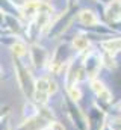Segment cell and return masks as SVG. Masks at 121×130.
<instances>
[{
  "label": "cell",
  "instance_id": "6da1fadb",
  "mask_svg": "<svg viewBox=\"0 0 121 130\" xmlns=\"http://www.w3.org/2000/svg\"><path fill=\"white\" fill-rule=\"evenodd\" d=\"M15 65H17V80H18V85H20L21 91L24 92L26 97H32L35 94V85H36V82H33L29 70L23 64H20L18 59L15 61Z\"/></svg>",
  "mask_w": 121,
  "mask_h": 130
},
{
  "label": "cell",
  "instance_id": "7a4b0ae2",
  "mask_svg": "<svg viewBox=\"0 0 121 130\" xmlns=\"http://www.w3.org/2000/svg\"><path fill=\"white\" fill-rule=\"evenodd\" d=\"M56 92V83L49 79V77H41L39 80H36V85H35V94L33 97L35 100L39 103V104H44L47 101V98L50 94Z\"/></svg>",
  "mask_w": 121,
  "mask_h": 130
},
{
  "label": "cell",
  "instance_id": "3957f363",
  "mask_svg": "<svg viewBox=\"0 0 121 130\" xmlns=\"http://www.w3.org/2000/svg\"><path fill=\"white\" fill-rule=\"evenodd\" d=\"M85 67H86V76L89 77L91 80H94L95 74L98 73V70L101 67V58L97 56L95 53H91L89 56H88V59H86Z\"/></svg>",
  "mask_w": 121,
  "mask_h": 130
},
{
  "label": "cell",
  "instance_id": "277c9868",
  "mask_svg": "<svg viewBox=\"0 0 121 130\" xmlns=\"http://www.w3.org/2000/svg\"><path fill=\"white\" fill-rule=\"evenodd\" d=\"M44 123L46 121L41 115H33V117H29L23 124H20L17 130H39L44 126Z\"/></svg>",
  "mask_w": 121,
  "mask_h": 130
},
{
  "label": "cell",
  "instance_id": "5b68a950",
  "mask_svg": "<svg viewBox=\"0 0 121 130\" xmlns=\"http://www.w3.org/2000/svg\"><path fill=\"white\" fill-rule=\"evenodd\" d=\"M79 20H80V23L85 24V26H97V24H98V20H97L95 14L91 12V11H86V9L80 11Z\"/></svg>",
  "mask_w": 121,
  "mask_h": 130
},
{
  "label": "cell",
  "instance_id": "8992f818",
  "mask_svg": "<svg viewBox=\"0 0 121 130\" xmlns=\"http://www.w3.org/2000/svg\"><path fill=\"white\" fill-rule=\"evenodd\" d=\"M108 17L112 18V20H118L121 17V2L118 0H114L108 9Z\"/></svg>",
  "mask_w": 121,
  "mask_h": 130
},
{
  "label": "cell",
  "instance_id": "52a82bcc",
  "mask_svg": "<svg viewBox=\"0 0 121 130\" xmlns=\"http://www.w3.org/2000/svg\"><path fill=\"white\" fill-rule=\"evenodd\" d=\"M32 61L35 62L36 67H41L46 61V52L42 48H38V47H33L32 50Z\"/></svg>",
  "mask_w": 121,
  "mask_h": 130
},
{
  "label": "cell",
  "instance_id": "ba28073f",
  "mask_svg": "<svg viewBox=\"0 0 121 130\" xmlns=\"http://www.w3.org/2000/svg\"><path fill=\"white\" fill-rule=\"evenodd\" d=\"M73 47H74V50H77V52H85L88 47H89V41L85 38V36H76L74 39H73Z\"/></svg>",
  "mask_w": 121,
  "mask_h": 130
},
{
  "label": "cell",
  "instance_id": "9c48e42d",
  "mask_svg": "<svg viewBox=\"0 0 121 130\" xmlns=\"http://www.w3.org/2000/svg\"><path fill=\"white\" fill-rule=\"evenodd\" d=\"M12 55H14L15 58L24 56V55H26V47H24V44H23V42H15V44L12 45Z\"/></svg>",
  "mask_w": 121,
  "mask_h": 130
},
{
  "label": "cell",
  "instance_id": "30bf717a",
  "mask_svg": "<svg viewBox=\"0 0 121 130\" xmlns=\"http://www.w3.org/2000/svg\"><path fill=\"white\" fill-rule=\"evenodd\" d=\"M91 89H92L97 95H100L103 91H106V86L103 85V82H100V80L94 79V80H91Z\"/></svg>",
  "mask_w": 121,
  "mask_h": 130
},
{
  "label": "cell",
  "instance_id": "8fae6325",
  "mask_svg": "<svg viewBox=\"0 0 121 130\" xmlns=\"http://www.w3.org/2000/svg\"><path fill=\"white\" fill-rule=\"evenodd\" d=\"M68 95H70V98H71L73 101H79V100L82 98V91H80L77 86H73V88L68 89Z\"/></svg>",
  "mask_w": 121,
  "mask_h": 130
},
{
  "label": "cell",
  "instance_id": "7c38bea8",
  "mask_svg": "<svg viewBox=\"0 0 121 130\" xmlns=\"http://www.w3.org/2000/svg\"><path fill=\"white\" fill-rule=\"evenodd\" d=\"M109 127H111L112 130H121V120L120 118H112Z\"/></svg>",
  "mask_w": 121,
  "mask_h": 130
},
{
  "label": "cell",
  "instance_id": "4fadbf2b",
  "mask_svg": "<svg viewBox=\"0 0 121 130\" xmlns=\"http://www.w3.org/2000/svg\"><path fill=\"white\" fill-rule=\"evenodd\" d=\"M49 130H64V126L60 123H50L49 124Z\"/></svg>",
  "mask_w": 121,
  "mask_h": 130
},
{
  "label": "cell",
  "instance_id": "5bb4252c",
  "mask_svg": "<svg viewBox=\"0 0 121 130\" xmlns=\"http://www.w3.org/2000/svg\"><path fill=\"white\" fill-rule=\"evenodd\" d=\"M11 2H14L15 5H18V6H23V5H26L27 3V0H11Z\"/></svg>",
  "mask_w": 121,
  "mask_h": 130
},
{
  "label": "cell",
  "instance_id": "9a60e30c",
  "mask_svg": "<svg viewBox=\"0 0 121 130\" xmlns=\"http://www.w3.org/2000/svg\"><path fill=\"white\" fill-rule=\"evenodd\" d=\"M101 130H112V129L109 127V124H103V127H101Z\"/></svg>",
  "mask_w": 121,
  "mask_h": 130
},
{
  "label": "cell",
  "instance_id": "2e32d148",
  "mask_svg": "<svg viewBox=\"0 0 121 130\" xmlns=\"http://www.w3.org/2000/svg\"><path fill=\"white\" fill-rule=\"evenodd\" d=\"M118 110L121 112V100H120V103H118Z\"/></svg>",
  "mask_w": 121,
  "mask_h": 130
},
{
  "label": "cell",
  "instance_id": "e0dca14e",
  "mask_svg": "<svg viewBox=\"0 0 121 130\" xmlns=\"http://www.w3.org/2000/svg\"><path fill=\"white\" fill-rule=\"evenodd\" d=\"M70 2H71V3H74V2H76V0H70Z\"/></svg>",
  "mask_w": 121,
  "mask_h": 130
}]
</instances>
